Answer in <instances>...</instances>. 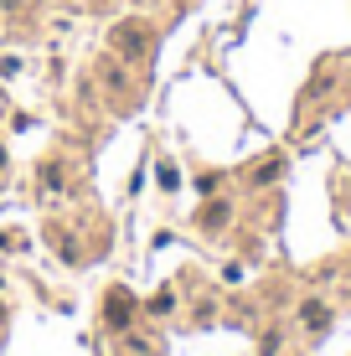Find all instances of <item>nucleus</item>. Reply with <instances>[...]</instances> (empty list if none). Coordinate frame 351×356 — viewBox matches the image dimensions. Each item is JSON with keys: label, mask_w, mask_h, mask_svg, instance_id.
Here are the masks:
<instances>
[{"label": "nucleus", "mask_w": 351, "mask_h": 356, "mask_svg": "<svg viewBox=\"0 0 351 356\" xmlns=\"http://www.w3.org/2000/svg\"><path fill=\"white\" fill-rule=\"evenodd\" d=\"M129 310H135V305H129V294H124V289H114V294H108V321H114L119 330L129 325Z\"/></svg>", "instance_id": "f257e3e1"}]
</instances>
